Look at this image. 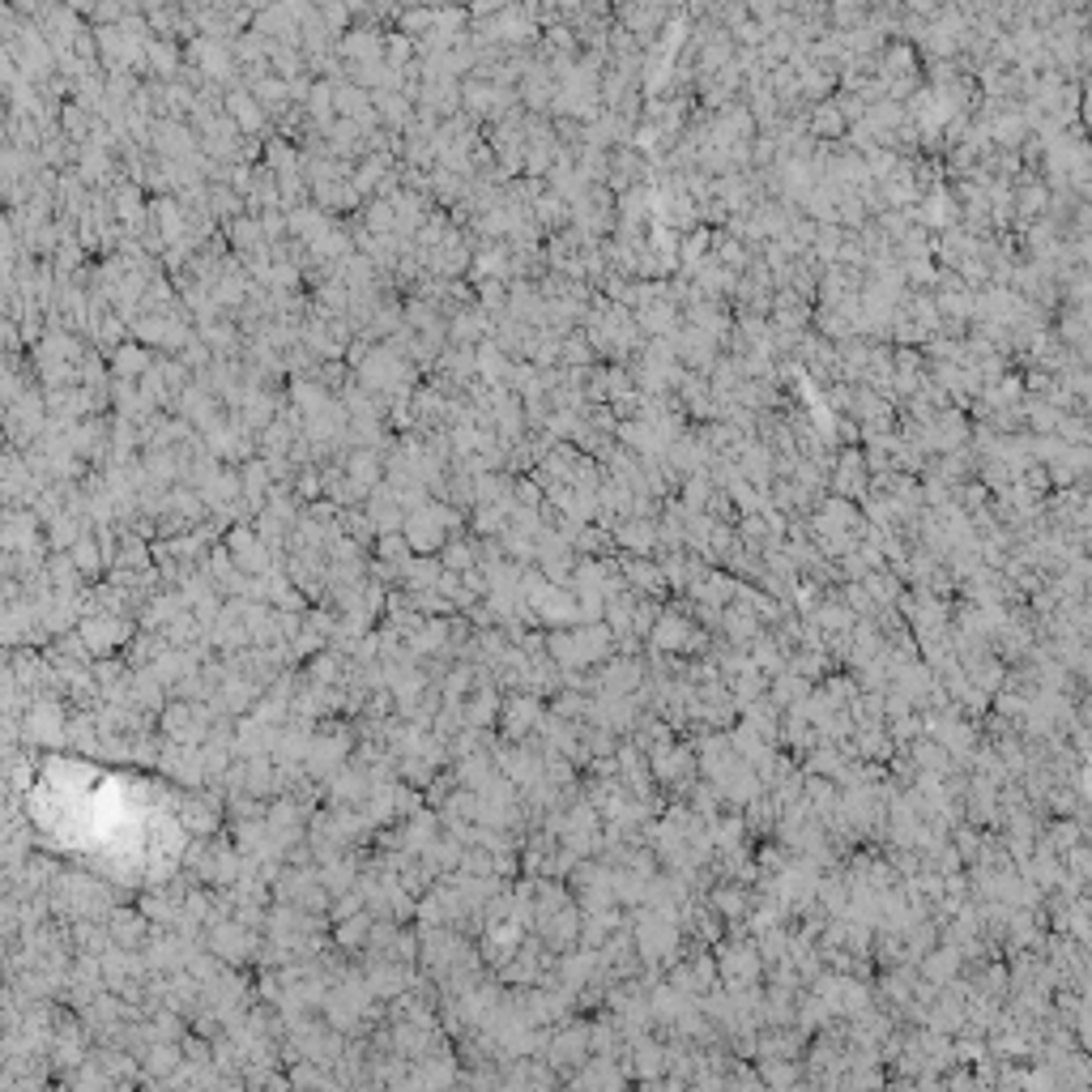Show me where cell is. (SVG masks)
I'll return each instance as SVG.
<instances>
[{
    "label": "cell",
    "mask_w": 1092,
    "mask_h": 1092,
    "mask_svg": "<svg viewBox=\"0 0 1092 1092\" xmlns=\"http://www.w3.org/2000/svg\"><path fill=\"white\" fill-rule=\"evenodd\" d=\"M372 99H376V112H380V120H389L393 128H406L410 116H414V99H410L406 90H376Z\"/></svg>",
    "instance_id": "obj_5"
},
{
    "label": "cell",
    "mask_w": 1092,
    "mask_h": 1092,
    "mask_svg": "<svg viewBox=\"0 0 1092 1092\" xmlns=\"http://www.w3.org/2000/svg\"><path fill=\"white\" fill-rule=\"evenodd\" d=\"M943 4H947V0H905V9H909L913 18H935Z\"/></svg>",
    "instance_id": "obj_11"
},
{
    "label": "cell",
    "mask_w": 1092,
    "mask_h": 1092,
    "mask_svg": "<svg viewBox=\"0 0 1092 1092\" xmlns=\"http://www.w3.org/2000/svg\"><path fill=\"white\" fill-rule=\"evenodd\" d=\"M60 124H65V133H69L73 141H86V133L94 128V112L81 107V103H65V107H60Z\"/></svg>",
    "instance_id": "obj_6"
},
{
    "label": "cell",
    "mask_w": 1092,
    "mask_h": 1092,
    "mask_svg": "<svg viewBox=\"0 0 1092 1092\" xmlns=\"http://www.w3.org/2000/svg\"><path fill=\"white\" fill-rule=\"evenodd\" d=\"M414 52H419V43L410 39V35H401V31H389V43H385V60H389L393 69H410V65H414Z\"/></svg>",
    "instance_id": "obj_7"
},
{
    "label": "cell",
    "mask_w": 1092,
    "mask_h": 1092,
    "mask_svg": "<svg viewBox=\"0 0 1092 1092\" xmlns=\"http://www.w3.org/2000/svg\"><path fill=\"white\" fill-rule=\"evenodd\" d=\"M223 103H227V116L239 124V133H257L261 124H265V107H261V99L248 90V86H235V90H227L223 94Z\"/></svg>",
    "instance_id": "obj_2"
},
{
    "label": "cell",
    "mask_w": 1092,
    "mask_h": 1092,
    "mask_svg": "<svg viewBox=\"0 0 1092 1092\" xmlns=\"http://www.w3.org/2000/svg\"><path fill=\"white\" fill-rule=\"evenodd\" d=\"M231 235H235V248H239L243 257H252V252L261 248V231H257V223H248V218H243V223H235Z\"/></svg>",
    "instance_id": "obj_10"
},
{
    "label": "cell",
    "mask_w": 1092,
    "mask_h": 1092,
    "mask_svg": "<svg viewBox=\"0 0 1092 1092\" xmlns=\"http://www.w3.org/2000/svg\"><path fill=\"white\" fill-rule=\"evenodd\" d=\"M807 124H811V137H823V141H837V137H845V133H850V120H845V112L837 107V99H823V103H816Z\"/></svg>",
    "instance_id": "obj_4"
},
{
    "label": "cell",
    "mask_w": 1092,
    "mask_h": 1092,
    "mask_svg": "<svg viewBox=\"0 0 1092 1092\" xmlns=\"http://www.w3.org/2000/svg\"><path fill=\"white\" fill-rule=\"evenodd\" d=\"M146 65H150V73H155L158 81H175L180 78V69H184V56H180L175 39L155 35V39L146 43Z\"/></svg>",
    "instance_id": "obj_3"
},
{
    "label": "cell",
    "mask_w": 1092,
    "mask_h": 1092,
    "mask_svg": "<svg viewBox=\"0 0 1092 1092\" xmlns=\"http://www.w3.org/2000/svg\"><path fill=\"white\" fill-rule=\"evenodd\" d=\"M1089 18H1092V9H1089Z\"/></svg>",
    "instance_id": "obj_12"
},
{
    "label": "cell",
    "mask_w": 1092,
    "mask_h": 1092,
    "mask_svg": "<svg viewBox=\"0 0 1092 1092\" xmlns=\"http://www.w3.org/2000/svg\"><path fill=\"white\" fill-rule=\"evenodd\" d=\"M146 367H150V354L141 346H124L116 354V376H133V372H146Z\"/></svg>",
    "instance_id": "obj_9"
},
{
    "label": "cell",
    "mask_w": 1092,
    "mask_h": 1092,
    "mask_svg": "<svg viewBox=\"0 0 1092 1092\" xmlns=\"http://www.w3.org/2000/svg\"><path fill=\"white\" fill-rule=\"evenodd\" d=\"M385 43H389V35L380 26H354V31H346L338 39V56L346 65H380L385 60Z\"/></svg>",
    "instance_id": "obj_1"
},
{
    "label": "cell",
    "mask_w": 1092,
    "mask_h": 1092,
    "mask_svg": "<svg viewBox=\"0 0 1092 1092\" xmlns=\"http://www.w3.org/2000/svg\"><path fill=\"white\" fill-rule=\"evenodd\" d=\"M1033 4L1037 0H994V13L1003 26H1024V22H1033Z\"/></svg>",
    "instance_id": "obj_8"
}]
</instances>
